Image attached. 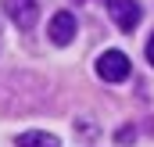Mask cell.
Listing matches in <instances>:
<instances>
[{
	"label": "cell",
	"mask_w": 154,
	"mask_h": 147,
	"mask_svg": "<svg viewBox=\"0 0 154 147\" xmlns=\"http://www.w3.org/2000/svg\"><path fill=\"white\" fill-rule=\"evenodd\" d=\"M133 72V65H129V58L122 54V50H104L100 58H97V75L104 79V83H125Z\"/></svg>",
	"instance_id": "cell-1"
},
{
	"label": "cell",
	"mask_w": 154,
	"mask_h": 147,
	"mask_svg": "<svg viewBox=\"0 0 154 147\" xmlns=\"http://www.w3.org/2000/svg\"><path fill=\"white\" fill-rule=\"evenodd\" d=\"M4 11H7V18L18 25V29H32L39 22V4L36 0H4Z\"/></svg>",
	"instance_id": "cell-2"
},
{
	"label": "cell",
	"mask_w": 154,
	"mask_h": 147,
	"mask_svg": "<svg viewBox=\"0 0 154 147\" xmlns=\"http://www.w3.org/2000/svg\"><path fill=\"white\" fill-rule=\"evenodd\" d=\"M108 14L115 18V25L122 29V33H133L136 25H140V4L136 0H108Z\"/></svg>",
	"instance_id": "cell-3"
},
{
	"label": "cell",
	"mask_w": 154,
	"mask_h": 147,
	"mask_svg": "<svg viewBox=\"0 0 154 147\" xmlns=\"http://www.w3.org/2000/svg\"><path fill=\"white\" fill-rule=\"evenodd\" d=\"M47 36L54 39L57 47H68V43H72V36H75V14H72V11H57V14L50 18Z\"/></svg>",
	"instance_id": "cell-4"
},
{
	"label": "cell",
	"mask_w": 154,
	"mask_h": 147,
	"mask_svg": "<svg viewBox=\"0 0 154 147\" xmlns=\"http://www.w3.org/2000/svg\"><path fill=\"white\" fill-rule=\"evenodd\" d=\"M18 147H61V144H57V136L32 129V133H22V136H18Z\"/></svg>",
	"instance_id": "cell-5"
},
{
	"label": "cell",
	"mask_w": 154,
	"mask_h": 147,
	"mask_svg": "<svg viewBox=\"0 0 154 147\" xmlns=\"http://www.w3.org/2000/svg\"><path fill=\"white\" fill-rule=\"evenodd\" d=\"M129 140H133V129H129V126H125V129H118V144H129Z\"/></svg>",
	"instance_id": "cell-6"
},
{
	"label": "cell",
	"mask_w": 154,
	"mask_h": 147,
	"mask_svg": "<svg viewBox=\"0 0 154 147\" xmlns=\"http://www.w3.org/2000/svg\"><path fill=\"white\" fill-rule=\"evenodd\" d=\"M147 61L154 65V33H151V39H147Z\"/></svg>",
	"instance_id": "cell-7"
}]
</instances>
